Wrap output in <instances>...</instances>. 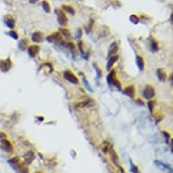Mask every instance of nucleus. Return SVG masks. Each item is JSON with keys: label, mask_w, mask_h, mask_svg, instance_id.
I'll list each match as a JSON object with an SVG mask.
<instances>
[{"label": "nucleus", "mask_w": 173, "mask_h": 173, "mask_svg": "<svg viewBox=\"0 0 173 173\" xmlns=\"http://www.w3.org/2000/svg\"><path fill=\"white\" fill-rule=\"evenodd\" d=\"M63 10H66L67 13H69V14H71V15H73L75 14V11H74V7H70V6H63Z\"/></svg>", "instance_id": "obj_19"}, {"label": "nucleus", "mask_w": 173, "mask_h": 173, "mask_svg": "<svg viewBox=\"0 0 173 173\" xmlns=\"http://www.w3.org/2000/svg\"><path fill=\"white\" fill-rule=\"evenodd\" d=\"M39 52V46L37 45H33L28 47V54L31 57H35Z\"/></svg>", "instance_id": "obj_8"}, {"label": "nucleus", "mask_w": 173, "mask_h": 173, "mask_svg": "<svg viewBox=\"0 0 173 173\" xmlns=\"http://www.w3.org/2000/svg\"><path fill=\"white\" fill-rule=\"evenodd\" d=\"M7 138V134L5 133H2V132H0V141L1 140H4Z\"/></svg>", "instance_id": "obj_28"}, {"label": "nucleus", "mask_w": 173, "mask_h": 173, "mask_svg": "<svg viewBox=\"0 0 173 173\" xmlns=\"http://www.w3.org/2000/svg\"><path fill=\"white\" fill-rule=\"evenodd\" d=\"M34 159H35V154L33 153V151H28V152L25 155V160L27 164L31 163Z\"/></svg>", "instance_id": "obj_13"}, {"label": "nucleus", "mask_w": 173, "mask_h": 173, "mask_svg": "<svg viewBox=\"0 0 173 173\" xmlns=\"http://www.w3.org/2000/svg\"><path fill=\"white\" fill-rule=\"evenodd\" d=\"M163 134L166 136V141H167V142H169V134H167V133H163Z\"/></svg>", "instance_id": "obj_30"}, {"label": "nucleus", "mask_w": 173, "mask_h": 173, "mask_svg": "<svg viewBox=\"0 0 173 173\" xmlns=\"http://www.w3.org/2000/svg\"><path fill=\"white\" fill-rule=\"evenodd\" d=\"M2 149H4L7 152H11L13 151V146H12V143L7 140V139H4V140H1V145H0Z\"/></svg>", "instance_id": "obj_6"}, {"label": "nucleus", "mask_w": 173, "mask_h": 173, "mask_svg": "<svg viewBox=\"0 0 173 173\" xmlns=\"http://www.w3.org/2000/svg\"><path fill=\"white\" fill-rule=\"evenodd\" d=\"M80 35H82V30H79L77 33V37H80Z\"/></svg>", "instance_id": "obj_31"}, {"label": "nucleus", "mask_w": 173, "mask_h": 173, "mask_svg": "<svg viewBox=\"0 0 173 173\" xmlns=\"http://www.w3.org/2000/svg\"><path fill=\"white\" fill-rule=\"evenodd\" d=\"M118 51V45L117 43H113L112 46H110V49H109V56H112L113 54H114L115 53H117Z\"/></svg>", "instance_id": "obj_14"}, {"label": "nucleus", "mask_w": 173, "mask_h": 173, "mask_svg": "<svg viewBox=\"0 0 173 173\" xmlns=\"http://www.w3.org/2000/svg\"><path fill=\"white\" fill-rule=\"evenodd\" d=\"M42 6H43V8H44V10L46 12V13H49L50 12V6H49V4L46 2V1H43L42 2Z\"/></svg>", "instance_id": "obj_21"}, {"label": "nucleus", "mask_w": 173, "mask_h": 173, "mask_svg": "<svg viewBox=\"0 0 173 173\" xmlns=\"http://www.w3.org/2000/svg\"><path fill=\"white\" fill-rule=\"evenodd\" d=\"M107 80H108V82H109L110 84H114L115 86H118V88H119V89L121 88V84H120V82H118V80H117L116 77H115V71H114V70H113V71L110 73V74L108 75Z\"/></svg>", "instance_id": "obj_5"}, {"label": "nucleus", "mask_w": 173, "mask_h": 173, "mask_svg": "<svg viewBox=\"0 0 173 173\" xmlns=\"http://www.w3.org/2000/svg\"><path fill=\"white\" fill-rule=\"evenodd\" d=\"M120 169H121V173H125V171L123 170V169H122V168H120Z\"/></svg>", "instance_id": "obj_32"}, {"label": "nucleus", "mask_w": 173, "mask_h": 173, "mask_svg": "<svg viewBox=\"0 0 173 173\" xmlns=\"http://www.w3.org/2000/svg\"><path fill=\"white\" fill-rule=\"evenodd\" d=\"M61 32L63 33V35H66V36H67V37H70V36H71V34H70V32H69V30H68V29L61 28Z\"/></svg>", "instance_id": "obj_24"}, {"label": "nucleus", "mask_w": 173, "mask_h": 173, "mask_svg": "<svg viewBox=\"0 0 173 173\" xmlns=\"http://www.w3.org/2000/svg\"><path fill=\"white\" fill-rule=\"evenodd\" d=\"M111 154H112V159H113V161L117 165V162H118V156H117V154L114 152L113 150H112L111 151Z\"/></svg>", "instance_id": "obj_22"}, {"label": "nucleus", "mask_w": 173, "mask_h": 173, "mask_svg": "<svg viewBox=\"0 0 173 173\" xmlns=\"http://www.w3.org/2000/svg\"><path fill=\"white\" fill-rule=\"evenodd\" d=\"M92 102L93 101H85L83 102H81V103H79V104L76 105V108H82V107H87V106L93 105V103Z\"/></svg>", "instance_id": "obj_18"}, {"label": "nucleus", "mask_w": 173, "mask_h": 173, "mask_svg": "<svg viewBox=\"0 0 173 173\" xmlns=\"http://www.w3.org/2000/svg\"><path fill=\"white\" fill-rule=\"evenodd\" d=\"M57 17H58V22L61 26H66L67 24V17L64 15V13L61 9H56Z\"/></svg>", "instance_id": "obj_4"}, {"label": "nucleus", "mask_w": 173, "mask_h": 173, "mask_svg": "<svg viewBox=\"0 0 173 173\" xmlns=\"http://www.w3.org/2000/svg\"><path fill=\"white\" fill-rule=\"evenodd\" d=\"M148 105H149V108L150 113H152V109H153V102H152V101H149V102H148Z\"/></svg>", "instance_id": "obj_27"}, {"label": "nucleus", "mask_w": 173, "mask_h": 173, "mask_svg": "<svg viewBox=\"0 0 173 173\" xmlns=\"http://www.w3.org/2000/svg\"><path fill=\"white\" fill-rule=\"evenodd\" d=\"M123 92H124V93H125L126 95H128V96H130V97H132V98H133L134 95H135V89H134L133 86H128V87H126V88L124 89Z\"/></svg>", "instance_id": "obj_11"}, {"label": "nucleus", "mask_w": 173, "mask_h": 173, "mask_svg": "<svg viewBox=\"0 0 173 173\" xmlns=\"http://www.w3.org/2000/svg\"><path fill=\"white\" fill-rule=\"evenodd\" d=\"M63 77L66 78L68 82H72V83L77 84V83L79 82L78 78H77L71 71H69V70L64 71V73H63Z\"/></svg>", "instance_id": "obj_1"}, {"label": "nucleus", "mask_w": 173, "mask_h": 173, "mask_svg": "<svg viewBox=\"0 0 173 173\" xmlns=\"http://www.w3.org/2000/svg\"><path fill=\"white\" fill-rule=\"evenodd\" d=\"M137 64H138V67H139L140 70H143V68H144V61H143L141 56H138L137 57Z\"/></svg>", "instance_id": "obj_17"}, {"label": "nucleus", "mask_w": 173, "mask_h": 173, "mask_svg": "<svg viewBox=\"0 0 173 173\" xmlns=\"http://www.w3.org/2000/svg\"><path fill=\"white\" fill-rule=\"evenodd\" d=\"M157 76L160 79V81H165L166 78H167V74L162 69H159L157 71Z\"/></svg>", "instance_id": "obj_16"}, {"label": "nucleus", "mask_w": 173, "mask_h": 173, "mask_svg": "<svg viewBox=\"0 0 173 173\" xmlns=\"http://www.w3.org/2000/svg\"><path fill=\"white\" fill-rule=\"evenodd\" d=\"M130 20H131L132 22H133V23H134V24L139 23V18H138L135 15H132L131 16H130Z\"/></svg>", "instance_id": "obj_23"}, {"label": "nucleus", "mask_w": 173, "mask_h": 173, "mask_svg": "<svg viewBox=\"0 0 173 173\" xmlns=\"http://www.w3.org/2000/svg\"><path fill=\"white\" fill-rule=\"evenodd\" d=\"M117 60H118V56H115V55L110 58L109 62H108V63H107V70H108V71H110V69H111V68L113 67V63H114Z\"/></svg>", "instance_id": "obj_15"}, {"label": "nucleus", "mask_w": 173, "mask_h": 173, "mask_svg": "<svg viewBox=\"0 0 173 173\" xmlns=\"http://www.w3.org/2000/svg\"><path fill=\"white\" fill-rule=\"evenodd\" d=\"M11 66H12V63H11V60L9 58L0 61V70L4 73L8 72L11 68Z\"/></svg>", "instance_id": "obj_2"}, {"label": "nucleus", "mask_w": 173, "mask_h": 173, "mask_svg": "<svg viewBox=\"0 0 173 173\" xmlns=\"http://www.w3.org/2000/svg\"><path fill=\"white\" fill-rule=\"evenodd\" d=\"M13 167L16 170L17 173H29L28 168L27 166H25L24 164H22L21 162H19L18 164H16V165H15Z\"/></svg>", "instance_id": "obj_7"}, {"label": "nucleus", "mask_w": 173, "mask_h": 173, "mask_svg": "<svg viewBox=\"0 0 173 173\" xmlns=\"http://www.w3.org/2000/svg\"><path fill=\"white\" fill-rule=\"evenodd\" d=\"M5 23L11 29H13L15 27V20L11 16H6L5 17Z\"/></svg>", "instance_id": "obj_12"}, {"label": "nucleus", "mask_w": 173, "mask_h": 173, "mask_svg": "<svg viewBox=\"0 0 173 173\" xmlns=\"http://www.w3.org/2000/svg\"><path fill=\"white\" fill-rule=\"evenodd\" d=\"M62 38H61V35L59 33H54L53 35H50L49 36H47V41L50 42V43H54V42H58L60 41Z\"/></svg>", "instance_id": "obj_10"}, {"label": "nucleus", "mask_w": 173, "mask_h": 173, "mask_svg": "<svg viewBox=\"0 0 173 173\" xmlns=\"http://www.w3.org/2000/svg\"><path fill=\"white\" fill-rule=\"evenodd\" d=\"M132 171L134 172V173H138V169H137L136 166H134L133 163H132Z\"/></svg>", "instance_id": "obj_29"}, {"label": "nucleus", "mask_w": 173, "mask_h": 173, "mask_svg": "<svg viewBox=\"0 0 173 173\" xmlns=\"http://www.w3.org/2000/svg\"><path fill=\"white\" fill-rule=\"evenodd\" d=\"M8 35H10L12 38H14V39H17V38H18V35H17V34H16L15 31H13V30H12V31H10V32L8 33Z\"/></svg>", "instance_id": "obj_25"}, {"label": "nucleus", "mask_w": 173, "mask_h": 173, "mask_svg": "<svg viewBox=\"0 0 173 173\" xmlns=\"http://www.w3.org/2000/svg\"><path fill=\"white\" fill-rule=\"evenodd\" d=\"M143 97L146 98V99H151L152 97H154L155 95V91L153 89L152 86H150V85H148L146 86V88L143 90Z\"/></svg>", "instance_id": "obj_3"}, {"label": "nucleus", "mask_w": 173, "mask_h": 173, "mask_svg": "<svg viewBox=\"0 0 173 173\" xmlns=\"http://www.w3.org/2000/svg\"><path fill=\"white\" fill-rule=\"evenodd\" d=\"M35 173H42V172H35Z\"/></svg>", "instance_id": "obj_33"}, {"label": "nucleus", "mask_w": 173, "mask_h": 173, "mask_svg": "<svg viewBox=\"0 0 173 173\" xmlns=\"http://www.w3.org/2000/svg\"><path fill=\"white\" fill-rule=\"evenodd\" d=\"M151 48H152V50H153L154 52H156V51L159 49V47H158V46H157V43H156V42H152V44H151Z\"/></svg>", "instance_id": "obj_26"}, {"label": "nucleus", "mask_w": 173, "mask_h": 173, "mask_svg": "<svg viewBox=\"0 0 173 173\" xmlns=\"http://www.w3.org/2000/svg\"><path fill=\"white\" fill-rule=\"evenodd\" d=\"M32 40L35 43H40L44 40V35L41 32H35L32 35Z\"/></svg>", "instance_id": "obj_9"}, {"label": "nucleus", "mask_w": 173, "mask_h": 173, "mask_svg": "<svg viewBox=\"0 0 173 173\" xmlns=\"http://www.w3.org/2000/svg\"><path fill=\"white\" fill-rule=\"evenodd\" d=\"M27 43H28V41H27V39H24V40L21 41V42L19 43V47H20V49H21V50H25V49L27 48Z\"/></svg>", "instance_id": "obj_20"}]
</instances>
